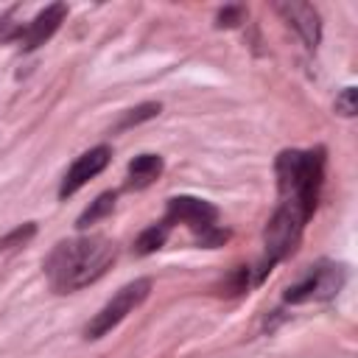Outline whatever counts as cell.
Wrapping results in <instances>:
<instances>
[{
  "label": "cell",
  "instance_id": "1",
  "mask_svg": "<svg viewBox=\"0 0 358 358\" xmlns=\"http://www.w3.org/2000/svg\"><path fill=\"white\" fill-rule=\"evenodd\" d=\"M115 257H117V249L109 238L81 235L53 246V252L45 260V274L56 294H70L101 280L106 268L115 263Z\"/></svg>",
  "mask_w": 358,
  "mask_h": 358
},
{
  "label": "cell",
  "instance_id": "2",
  "mask_svg": "<svg viewBox=\"0 0 358 358\" xmlns=\"http://www.w3.org/2000/svg\"><path fill=\"white\" fill-rule=\"evenodd\" d=\"M277 210L294 215L299 224H308L319 204V193L324 185V148H288L277 154Z\"/></svg>",
  "mask_w": 358,
  "mask_h": 358
},
{
  "label": "cell",
  "instance_id": "3",
  "mask_svg": "<svg viewBox=\"0 0 358 358\" xmlns=\"http://www.w3.org/2000/svg\"><path fill=\"white\" fill-rule=\"evenodd\" d=\"M162 224H168L171 229H173V224H187L193 229V235L199 238V246H207V249H215L229 238V232L218 227V207L210 204L207 199H196V196L168 199Z\"/></svg>",
  "mask_w": 358,
  "mask_h": 358
},
{
  "label": "cell",
  "instance_id": "4",
  "mask_svg": "<svg viewBox=\"0 0 358 358\" xmlns=\"http://www.w3.org/2000/svg\"><path fill=\"white\" fill-rule=\"evenodd\" d=\"M151 280L148 277H140V280H134V282H126L90 322H87V327H84V336L87 338H101V336H106L112 327H117L137 305H143L145 302V296L151 294Z\"/></svg>",
  "mask_w": 358,
  "mask_h": 358
},
{
  "label": "cell",
  "instance_id": "5",
  "mask_svg": "<svg viewBox=\"0 0 358 358\" xmlns=\"http://www.w3.org/2000/svg\"><path fill=\"white\" fill-rule=\"evenodd\" d=\"M344 266L338 263H330V260H319L316 266L308 268V274L302 280H296L294 285L285 288L282 299L291 302V305H299V302H324V299H333L341 285H344Z\"/></svg>",
  "mask_w": 358,
  "mask_h": 358
},
{
  "label": "cell",
  "instance_id": "6",
  "mask_svg": "<svg viewBox=\"0 0 358 358\" xmlns=\"http://www.w3.org/2000/svg\"><path fill=\"white\" fill-rule=\"evenodd\" d=\"M64 17H67V6L64 3H50L31 22L17 25L14 34H11V39H17L22 50H36L39 45H45L59 31V25H62Z\"/></svg>",
  "mask_w": 358,
  "mask_h": 358
},
{
  "label": "cell",
  "instance_id": "7",
  "mask_svg": "<svg viewBox=\"0 0 358 358\" xmlns=\"http://www.w3.org/2000/svg\"><path fill=\"white\" fill-rule=\"evenodd\" d=\"M109 159H112V148H109V145H95V148L84 151V154L67 168L62 185H59V199H67V196L78 193L90 179H95V176L109 165Z\"/></svg>",
  "mask_w": 358,
  "mask_h": 358
},
{
  "label": "cell",
  "instance_id": "8",
  "mask_svg": "<svg viewBox=\"0 0 358 358\" xmlns=\"http://www.w3.org/2000/svg\"><path fill=\"white\" fill-rule=\"evenodd\" d=\"M277 14L299 34V39L305 42L308 50H316L319 39H322V20H319V11L310 6V3H299V0H282V3H274Z\"/></svg>",
  "mask_w": 358,
  "mask_h": 358
},
{
  "label": "cell",
  "instance_id": "9",
  "mask_svg": "<svg viewBox=\"0 0 358 358\" xmlns=\"http://www.w3.org/2000/svg\"><path fill=\"white\" fill-rule=\"evenodd\" d=\"M162 157L159 154H140L129 162V176H126V187L129 190H145L148 185H154L162 173Z\"/></svg>",
  "mask_w": 358,
  "mask_h": 358
},
{
  "label": "cell",
  "instance_id": "10",
  "mask_svg": "<svg viewBox=\"0 0 358 358\" xmlns=\"http://www.w3.org/2000/svg\"><path fill=\"white\" fill-rule=\"evenodd\" d=\"M115 201H117V193L115 190H106V193H101L81 215H78V221H76V227L78 229H87L90 224H95V221H101V218H106L112 210H115Z\"/></svg>",
  "mask_w": 358,
  "mask_h": 358
},
{
  "label": "cell",
  "instance_id": "11",
  "mask_svg": "<svg viewBox=\"0 0 358 358\" xmlns=\"http://www.w3.org/2000/svg\"><path fill=\"white\" fill-rule=\"evenodd\" d=\"M168 235H171V227L168 224H151L148 229H143L140 235H137V241H134V255H140V257H145V255H151V252H157L165 241H168Z\"/></svg>",
  "mask_w": 358,
  "mask_h": 358
},
{
  "label": "cell",
  "instance_id": "12",
  "mask_svg": "<svg viewBox=\"0 0 358 358\" xmlns=\"http://www.w3.org/2000/svg\"><path fill=\"white\" fill-rule=\"evenodd\" d=\"M162 112V106L157 103V101H145V103H140V106H134V109H129L120 120H117V126L112 129V131H126V129H131V126H137V123H143V120H151V117H157Z\"/></svg>",
  "mask_w": 358,
  "mask_h": 358
},
{
  "label": "cell",
  "instance_id": "13",
  "mask_svg": "<svg viewBox=\"0 0 358 358\" xmlns=\"http://www.w3.org/2000/svg\"><path fill=\"white\" fill-rule=\"evenodd\" d=\"M333 109H336L341 117H352V115L358 112V92H355V87H344V90L336 95Z\"/></svg>",
  "mask_w": 358,
  "mask_h": 358
},
{
  "label": "cell",
  "instance_id": "14",
  "mask_svg": "<svg viewBox=\"0 0 358 358\" xmlns=\"http://www.w3.org/2000/svg\"><path fill=\"white\" fill-rule=\"evenodd\" d=\"M34 232H36V224H22V227H17L14 232H8L6 238H0V249H11V246H22L25 241H31L34 238Z\"/></svg>",
  "mask_w": 358,
  "mask_h": 358
},
{
  "label": "cell",
  "instance_id": "15",
  "mask_svg": "<svg viewBox=\"0 0 358 358\" xmlns=\"http://www.w3.org/2000/svg\"><path fill=\"white\" fill-rule=\"evenodd\" d=\"M243 14H246L243 6H224V8L215 14V25H218V28H235L238 22H243Z\"/></svg>",
  "mask_w": 358,
  "mask_h": 358
}]
</instances>
